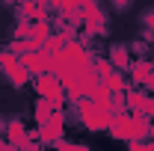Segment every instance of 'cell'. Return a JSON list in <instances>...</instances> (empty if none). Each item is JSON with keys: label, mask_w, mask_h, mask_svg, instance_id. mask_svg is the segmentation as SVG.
I'll return each instance as SVG.
<instances>
[{"label": "cell", "mask_w": 154, "mask_h": 151, "mask_svg": "<svg viewBox=\"0 0 154 151\" xmlns=\"http://www.w3.org/2000/svg\"><path fill=\"white\" fill-rule=\"evenodd\" d=\"M24 68L30 71V77H42V74H54V62L57 57H51L48 51H30L27 57H21Z\"/></svg>", "instance_id": "52a82bcc"}, {"label": "cell", "mask_w": 154, "mask_h": 151, "mask_svg": "<svg viewBox=\"0 0 154 151\" xmlns=\"http://www.w3.org/2000/svg\"><path fill=\"white\" fill-rule=\"evenodd\" d=\"M68 110H74L71 119H74L77 128H83V131H107L110 128V122H113V113H110V104H101V101H92V98H83V101H77L71 104Z\"/></svg>", "instance_id": "6da1fadb"}, {"label": "cell", "mask_w": 154, "mask_h": 151, "mask_svg": "<svg viewBox=\"0 0 154 151\" xmlns=\"http://www.w3.org/2000/svg\"><path fill=\"white\" fill-rule=\"evenodd\" d=\"M80 27H83V36H89V39L107 36L110 21L104 15V9L98 6V0H83L80 3Z\"/></svg>", "instance_id": "7a4b0ae2"}, {"label": "cell", "mask_w": 154, "mask_h": 151, "mask_svg": "<svg viewBox=\"0 0 154 151\" xmlns=\"http://www.w3.org/2000/svg\"><path fill=\"white\" fill-rule=\"evenodd\" d=\"M128 74H131V80H134V86H142L145 92H154V62L148 57L134 59L131 68H128Z\"/></svg>", "instance_id": "ba28073f"}, {"label": "cell", "mask_w": 154, "mask_h": 151, "mask_svg": "<svg viewBox=\"0 0 154 151\" xmlns=\"http://www.w3.org/2000/svg\"><path fill=\"white\" fill-rule=\"evenodd\" d=\"M125 110L131 116L154 119V95H148L145 89H128L125 92Z\"/></svg>", "instance_id": "8992f818"}, {"label": "cell", "mask_w": 154, "mask_h": 151, "mask_svg": "<svg viewBox=\"0 0 154 151\" xmlns=\"http://www.w3.org/2000/svg\"><path fill=\"white\" fill-rule=\"evenodd\" d=\"M107 59H110V65H113L116 71H128L131 68V51H128V45L125 42H110V48H107Z\"/></svg>", "instance_id": "9c48e42d"}, {"label": "cell", "mask_w": 154, "mask_h": 151, "mask_svg": "<svg viewBox=\"0 0 154 151\" xmlns=\"http://www.w3.org/2000/svg\"><path fill=\"white\" fill-rule=\"evenodd\" d=\"M101 83L107 86L110 95H125L128 92V83H125V74H122V71H113V74L107 77V80H101Z\"/></svg>", "instance_id": "8fae6325"}, {"label": "cell", "mask_w": 154, "mask_h": 151, "mask_svg": "<svg viewBox=\"0 0 154 151\" xmlns=\"http://www.w3.org/2000/svg\"><path fill=\"white\" fill-rule=\"evenodd\" d=\"M57 151H92V148L83 145V142H65V139H62V142L57 145Z\"/></svg>", "instance_id": "5bb4252c"}, {"label": "cell", "mask_w": 154, "mask_h": 151, "mask_svg": "<svg viewBox=\"0 0 154 151\" xmlns=\"http://www.w3.org/2000/svg\"><path fill=\"white\" fill-rule=\"evenodd\" d=\"M65 122H68V113L62 110V113L51 116L48 122H42L38 125V142H45V145H59L62 139H65Z\"/></svg>", "instance_id": "5b68a950"}, {"label": "cell", "mask_w": 154, "mask_h": 151, "mask_svg": "<svg viewBox=\"0 0 154 151\" xmlns=\"http://www.w3.org/2000/svg\"><path fill=\"white\" fill-rule=\"evenodd\" d=\"M9 3H21V0H9Z\"/></svg>", "instance_id": "e0dca14e"}, {"label": "cell", "mask_w": 154, "mask_h": 151, "mask_svg": "<svg viewBox=\"0 0 154 151\" xmlns=\"http://www.w3.org/2000/svg\"><path fill=\"white\" fill-rule=\"evenodd\" d=\"M131 151H154V142L142 139V142H131Z\"/></svg>", "instance_id": "9a60e30c"}, {"label": "cell", "mask_w": 154, "mask_h": 151, "mask_svg": "<svg viewBox=\"0 0 154 151\" xmlns=\"http://www.w3.org/2000/svg\"><path fill=\"white\" fill-rule=\"evenodd\" d=\"M139 27H142V33H145L142 39L154 42V3L145 9V12H142V15H139Z\"/></svg>", "instance_id": "7c38bea8"}, {"label": "cell", "mask_w": 154, "mask_h": 151, "mask_svg": "<svg viewBox=\"0 0 154 151\" xmlns=\"http://www.w3.org/2000/svg\"><path fill=\"white\" fill-rule=\"evenodd\" d=\"M0 74L6 77L9 86H15V89H24L30 83V71L24 68L21 57H15L12 51H0Z\"/></svg>", "instance_id": "277c9868"}, {"label": "cell", "mask_w": 154, "mask_h": 151, "mask_svg": "<svg viewBox=\"0 0 154 151\" xmlns=\"http://www.w3.org/2000/svg\"><path fill=\"white\" fill-rule=\"evenodd\" d=\"M131 3H134V0H110V6H113L116 12H125V9H131Z\"/></svg>", "instance_id": "2e32d148"}, {"label": "cell", "mask_w": 154, "mask_h": 151, "mask_svg": "<svg viewBox=\"0 0 154 151\" xmlns=\"http://www.w3.org/2000/svg\"><path fill=\"white\" fill-rule=\"evenodd\" d=\"M57 113H62L57 104H51V101H45V98H38L36 101V107H33V116H36V122L42 125V122H48L51 116H57Z\"/></svg>", "instance_id": "30bf717a"}, {"label": "cell", "mask_w": 154, "mask_h": 151, "mask_svg": "<svg viewBox=\"0 0 154 151\" xmlns=\"http://www.w3.org/2000/svg\"><path fill=\"white\" fill-rule=\"evenodd\" d=\"M113 71H116V68L110 65V59H107V57H104V59H101V57H95V74L101 77V80H107V77L113 74Z\"/></svg>", "instance_id": "4fadbf2b"}, {"label": "cell", "mask_w": 154, "mask_h": 151, "mask_svg": "<svg viewBox=\"0 0 154 151\" xmlns=\"http://www.w3.org/2000/svg\"><path fill=\"white\" fill-rule=\"evenodd\" d=\"M33 89H36L38 98H45V101H51V104H57L59 110H65L68 107V98H65V86L59 83L57 74H42L33 80Z\"/></svg>", "instance_id": "3957f363"}]
</instances>
